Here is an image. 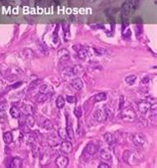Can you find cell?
<instances>
[{"instance_id":"obj_36","label":"cell","mask_w":157,"mask_h":168,"mask_svg":"<svg viewBox=\"0 0 157 168\" xmlns=\"http://www.w3.org/2000/svg\"><path fill=\"white\" fill-rule=\"evenodd\" d=\"M38 48L40 49L41 50V52L43 53V54H45V55H47L48 54V49H47V47L45 46V44H38Z\"/></svg>"},{"instance_id":"obj_42","label":"cell","mask_w":157,"mask_h":168,"mask_svg":"<svg viewBox=\"0 0 157 168\" xmlns=\"http://www.w3.org/2000/svg\"><path fill=\"white\" fill-rule=\"evenodd\" d=\"M94 51H95V54L98 55H104L107 51L103 50V49H100V48H94Z\"/></svg>"},{"instance_id":"obj_33","label":"cell","mask_w":157,"mask_h":168,"mask_svg":"<svg viewBox=\"0 0 157 168\" xmlns=\"http://www.w3.org/2000/svg\"><path fill=\"white\" fill-rule=\"evenodd\" d=\"M39 154H40V149H39V147L37 145H34L32 147V156L35 158V157H37Z\"/></svg>"},{"instance_id":"obj_39","label":"cell","mask_w":157,"mask_h":168,"mask_svg":"<svg viewBox=\"0 0 157 168\" xmlns=\"http://www.w3.org/2000/svg\"><path fill=\"white\" fill-rule=\"evenodd\" d=\"M66 100H67L69 104H76V96H73V95H68L66 98Z\"/></svg>"},{"instance_id":"obj_2","label":"cell","mask_w":157,"mask_h":168,"mask_svg":"<svg viewBox=\"0 0 157 168\" xmlns=\"http://www.w3.org/2000/svg\"><path fill=\"white\" fill-rule=\"evenodd\" d=\"M108 116H110V111L108 109V106H103V109H97L94 114V118L99 123L107 120Z\"/></svg>"},{"instance_id":"obj_1","label":"cell","mask_w":157,"mask_h":168,"mask_svg":"<svg viewBox=\"0 0 157 168\" xmlns=\"http://www.w3.org/2000/svg\"><path fill=\"white\" fill-rule=\"evenodd\" d=\"M139 0H126L125 2L122 4L121 7V12H122V17L126 18L129 16L130 13L138 8Z\"/></svg>"},{"instance_id":"obj_32","label":"cell","mask_w":157,"mask_h":168,"mask_svg":"<svg viewBox=\"0 0 157 168\" xmlns=\"http://www.w3.org/2000/svg\"><path fill=\"white\" fill-rule=\"evenodd\" d=\"M22 109H23V113H24V114L25 115H28V114H32V108L31 106H29V105H23V108H22Z\"/></svg>"},{"instance_id":"obj_17","label":"cell","mask_w":157,"mask_h":168,"mask_svg":"<svg viewBox=\"0 0 157 168\" xmlns=\"http://www.w3.org/2000/svg\"><path fill=\"white\" fill-rule=\"evenodd\" d=\"M47 139H48V142H49V145L52 146V147H55V146H57L59 144V139L57 137L53 135V134H50L47 136Z\"/></svg>"},{"instance_id":"obj_23","label":"cell","mask_w":157,"mask_h":168,"mask_svg":"<svg viewBox=\"0 0 157 168\" xmlns=\"http://www.w3.org/2000/svg\"><path fill=\"white\" fill-rule=\"evenodd\" d=\"M84 72V67L81 65H76L72 68V74L73 75H80Z\"/></svg>"},{"instance_id":"obj_27","label":"cell","mask_w":157,"mask_h":168,"mask_svg":"<svg viewBox=\"0 0 157 168\" xmlns=\"http://www.w3.org/2000/svg\"><path fill=\"white\" fill-rule=\"evenodd\" d=\"M59 56H60V58L63 60V61H68V60L70 59V55L68 53L67 50H61L59 52Z\"/></svg>"},{"instance_id":"obj_20","label":"cell","mask_w":157,"mask_h":168,"mask_svg":"<svg viewBox=\"0 0 157 168\" xmlns=\"http://www.w3.org/2000/svg\"><path fill=\"white\" fill-rule=\"evenodd\" d=\"M37 103L39 104H44L47 100H49V96H48V94H43V93H40L39 95L36 96Z\"/></svg>"},{"instance_id":"obj_18","label":"cell","mask_w":157,"mask_h":168,"mask_svg":"<svg viewBox=\"0 0 157 168\" xmlns=\"http://www.w3.org/2000/svg\"><path fill=\"white\" fill-rule=\"evenodd\" d=\"M78 53V57L81 60H85L88 56H89V52H88V49L85 48V47H82L79 51H77Z\"/></svg>"},{"instance_id":"obj_8","label":"cell","mask_w":157,"mask_h":168,"mask_svg":"<svg viewBox=\"0 0 157 168\" xmlns=\"http://www.w3.org/2000/svg\"><path fill=\"white\" fill-rule=\"evenodd\" d=\"M99 157L104 161H109L112 158V151L108 148H102L99 150Z\"/></svg>"},{"instance_id":"obj_34","label":"cell","mask_w":157,"mask_h":168,"mask_svg":"<svg viewBox=\"0 0 157 168\" xmlns=\"http://www.w3.org/2000/svg\"><path fill=\"white\" fill-rule=\"evenodd\" d=\"M74 114H75V115H76L78 118H82V115H83V110H82L81 106H77L76 109H74Z\"/></svg>"},{"instance_id":"obj_38","label":"cell","mask_w":157,"mask_h":168,"mask_svg":"<svg viewBox=\"0 0 157 168\" xmlns=\"http://www.w3.org/2000/svg\"><path fill=\"white\" fill-rule=\"evenodd\" d=\"M21 128V131H22L23 134H26V133H30V128L28 126L27 124H24L22 126H20Z\"/></svg>"},{"instance_id":"obj_6","label":"cell","mask_w":157,"mask_h":168,"mask_svg":"<svg viewBox=\"0 0 157 168\" xmlns=\"http://www.w3.org/2000/svg\"><path fill=\"white\" fill-rule=\"evenodd\" d=\"M69 164V158L65 155H60L56 159V165L59 168H66Z\"/></svg>"},{"instance_id":"obj_24","label":"cell","mask_w":157,"mask_h":168,"mask_svg":"<svg viewBox=\"0 0 157 168\" xmlns=\"http://www.w3.org/2000/svg\"><path fill=\"white\" fill-rule=\"evenodd\" d=\"M25 123H26L29 127L34 126V124H35V118H34V116H33L32 114H28V115H26Z\"/></svg>"},{"instance_id":"obj_5","label":"cell","mask_w":157,"mask_h":168,"mask_svg":"<svg viewBox=\"0 0 157 168\" xmlns=\"http://www.w3.org/2000/svg\"><path fill=\"white\" fill-rule=\"evenodd\" d=\"M73 144L72 142L68 140H64L62 143H61V151L65 153V154H70L73 151Z\"/></svg>"},{"instance_id":"obj_26","label":"cell","mask_w":157,"mask_h":168,"mask_svg":"<svg viewBox=\"0 0 157 168\" xmlns=\"http://www.w3.org/2000/svg\"><path fill=\"white\" fill-rule=\"evenodd\" d=\"M23 55H24V57L28 60H32L34 58V53H33V51L31 49H24L23 51Z\"/></svg>"},{"instance_id":"obj_35","label":"cell","mask_w":157,"mask_h":168,"mask_svg":"<svg viewBox=\"0 0 157 168\" xmlns=\"http://www.w3.org/2000/svg\"><path fill=\"white\" fill-rule=\"evenodd\" d=\"M7 120V115L5 114L4 110H0V123H3Z\"/></svg>"},{"instance_id":"obj_25","label":"cell","mask_w":157,"mask_h":168,"mask_svg":"<svg viewBox=\"0 0 157 168\" xmlns=\"http://www.w3.org/2000/svg\"><path fill=\"white\" fill-rule=\"evenodd\" d=\"M42 126L44 127L45 129H47V130H52L53 129V123H52V121L50 120V119H44V121L42 123Z\"/></svg>"},{"instance_id":"obj_3","label":"cell","mask_w":157,"mask_h":168,"mask_svg":"<svg viewBox=\"0 0 157 168\" xmlns=\"http://www.w3.org/2000/svg\"><path fill=\"white\" fill-rule=\"evenodd\" d=\"M120 118L124 121L132 123V121H134L135 118H136V114H135V111L131 108H125V109L123 108V109H121Z\"/></svg>"},{"instance_id":"obj_30","label":"cell","mask_w":157,"mask_h":168,"mask_svg":"<svg viewBox=\"0 0 157 168\" xmlns=\"http://www.w3.org/2000/svg\"><path fill=\"white\" fill-rule=\"evenodd\" d=\"M58 134L59 136L61 137L62 139H64V140H67L68 138V134H67V131H66V129H64V128H60L58 130Z\"/></svg>"},{"instance_id":"obj_4","label":"cell","mask_w":157,"mask_h":168,"mask_svg":"<svg viewBox=\"0 0 157 168\" xmlns=\"http://www.w3.org/2000/svg\"><path fill=\"white\" fill-rule=\"evenodd\" d=\"M132 141H133L134 145H136L137 147H143V146L146 144V137L144 136L143 134L137 133V134H134V135H133Z\"/></svg>"},{"instance_id":"obj_11","label":"cell","mask_w":157,"mask_h":168,"mask_svg":"<svg viewBox=\"0 0 157 168\" xmlns=\"http://www.w3.org/2000/svg\"><path fill=\"white\" fill-rule=\"evenodd\" d=\"M66 131H67L68 137L70 139H73L75 134H74V129H73V125H72V121L69 118V115H67V126H66Z\"/></svg>"},{"instance_id":"obj_31","label":"cell","mask_w":157,"mask_h":168,"mask_svg":"<svg viewBox=\"0 0 157 168\" xmlns=\"http://www.w3.org/2000/svg\"><path fill=\"white\" fill-rule=\"evenodd\" d=\"M40 93H43V94H48L50 93L51 91V88H50L48 85H46V84H43V85H41L40 86Z\"/></svg>"},{"instance_id":"obj_40","label":"cell","mask_w":157,"mask_h":168,"mask_svg":"<svg viewBox=\"0 0 157 168\" xmlns=\"http://www.w3.org/2000/svg\"><path fill=\"white\" fill-rule=\"evenodd\" d=\"M38 83H41L40 80H36V81H33V82L30 84V86H29V90H32V89H35L39 84Z\"/></svg>"},{"instance_id":"obj_15","label":"cell","mask_w":157,"mask_h":168,"mask_svg":"<svg viewBox=\"0 0 157 168\" xmlns=\"http://www.w3.org/2000/svg\"><path fill=\"white\" fill-rule=\"evenodd\" d=\"M9 111H10V114L12 115L13 118H18L19 116H20V114H22L20 109H19L18 106H16V105H12V106L10 108Z\"/></svg>"},{"instance_id":"obj_28","label":"cell","mask_w":157,"mask_h":168,"mask_svg":"<svg viewBox=\"0 0 157 168\" xmlns=\"http://www.w3.org/2000/svg\"><path fill=\"white\" fill-rule=\"evenodd\" d=\"M135 81H136V76H135V75H129V76H127V77L125 78L126 84H128L130 86H132L135 83Z\"/></svg>"},{"instance_id":"obj_37","label":"cell","mask_w":157,"mask_h":168,"mask_svg":"<svg viewBox=\"0 0 157 168\" xmlns=\"http://www.w3.org/2000/svg\"><path fill=\"white\" fill-rule=\"evenodd\" d=\"M8 109V103L5 100H1L0 101V110H6Z\"/></svg>"},{"instance_id":"obj_9","label":"cell","mask_w":157,"mask_h":168,"mask_svg":"<svg viewBox=\"0 0 157 168\" xmlns=\"http://www.w3.org/2000/svg\"><path fill=\"white\" fill-rule=\"evenodd\" d=\"M103 139L104 141L109 144V145H113V144H115L117 143V137L114 134H112L110 132H107V133H104V135H103Z\"/></svg>"},{"instance_id":"obj_16","label":"cell","mask_w":157,"mask_h":168,"mask_svg":"<svg viewBox=\"0 0 157 168\" xmlns=\"http://www.w3.org/2000/svg\"><path fill=\"white\" fill-rule=\"evenodd\" d=\"M50 163V153L48 151H45L43 154L41 155L40 164L41 165H47Z\"/></svg>"},{"instance_id":"obj_10","label":"cell","mask_w":157,"mask_h":168,"mask_svg":"<svg viewBox=\"0 0 157 168\" xmlns=\"http://www.w3.org/2000/svg\"><path fill=\"white\" fill-rule=\"evenodd\" d=\"M85 152H87V153L89 155H90V156H93V155H94L98 152V146L95 145L94 143H93V142H90V143H88L87 146H85Z\"/></svg>"},{"instance_id":"obj_7","label":"cell","mask_w":157,"mask_h":168,"mask_svg":"<svg viewBox=\"0 0 157 168\" xmlns=\"http://www.w3.org/2000/svg\"><path fill=\"white\" fill-rule=\"evenodd\" d=\"M150 106H151V105L148 101H146V100H141V101L137 103V108H138V110L141 114L148 113L149 109H150Z\"/></svg>"},{"instance_id":"obj_22","label":"cell","mask_w":157,"mask_h":168,"mask_svg":"<svg viewBox=\"0 0 157 168\" xmlns=\"http://www.w3.org/2000/svg\"><path fill=\"white\" fill-rule=\"evenodd\" d=\"M65 101H66V100L64 99L62 95H58L57 99H56V106L58 109H63L64 106H65Z\"/></svg>"},{"instance_id":"obj_43","label":"cell","mask_w":157,"mask_h":168,"mask_svg":"<svg viewBox=\"0 0 157 168\" xmlns=\"http://www.w3.org/2000/svg\"><path fill=\"white\" fill-rule=\"evenodd\" d=\"M22 84H23L22 82H17V83H15L14 85H12V86H11V88H12V89H17V88H19V86H22Z\"/></svg>"},{"instance_id":"obj_19","label":"cell","mask_w":157,"mask_h":168,"mask_svg":"<svg viewBox=\"0 0 157 168\" xmlns=\"http://www.w3.org/2000/svg\"><path fill=\"white\" fill-rule=\"evenodd\" d=\"M3 140H4L5 144H7V145L11 144L12 141H13V135H12V133L10 131L5 132L4 134H3Z\"/></svg>"},{"instance_id":"obj_13","label":"cell","mask_w":157,"mask_h":168,"mask_svg":"<svg viewBox=\"0 0 157 168\" xmlns=\"http://www.w3.org/2000/svg\"><path fill=\"white\" fill-rule=\"evenodd\" d=\"M72 86L75 90H77V91H80L84 86V82L82 81L80 78H77V79L72 81Z\"/></svg>"},{"instance_id":"obj_44","label":"cell","mask_w":157,"mask_h":168,"mask_svg":"<svg viewBox=\"0 0 157 168\" xmlns=\"http://www.w3.org/2000/svg\"><path fill=\"white\" fill-rule=\"evenodd\" d=\"M123 104H124V98L123 96H121L120 98V100H119V109H122L124 106H123Z\"/></svg>"},{"instance_id":"obj_12","label":"cell","mask_w":157,"mask_h":168,"mask_svg":"<svg viewBox=\"0 0 157 168\" xmlns=\"http://www.w3.org/2000/svg\"><path fill=\"white\" fill-rule=\"evenodd\" d=\"M24 139H25V142H26L27 145L31 146V147L36 145V137L31 133H26L25 136H24Z\"/></svg>"},{"instance_id":"obj_47","label":"cell","mask_w":157,"mask_h":168,"mask_svg":"<svg viewBox=\"0 0 157 168\" xmlns=\"http://www.w3.org/2000/svg\"><path fill=\"white\" fill-rule=\"evenodd\" d=\"M140 121H142V123H143V118H142V116H141V118H140ZM147 120H146V119H145V118H144V125H145V126H146V125H147Z\"/></svg>"},{"instance_id":"obj_46","label":"cell","mask_w":157,"mask_h":168,"mask_svg":"<svg viewBox=\"0 0 157 168\" xmlns=\"http://www.w3.org/2000/svg\"><path fill=\"white\" fill-rule=\"evenodd\" d=\"M148 81H149V78H148L147 76H145V79L142 78V83H143V84H147Z\"/></svg>"},{"instance_id":"obj_45","label":"cell","mask_w":157,"mask_h":168,"mask_svg":"<svg viewBox=\"0 0 157 168\" xmlns=\"http://www.w3.org/2000/svg\"><path fill=\"white\" fill-rule=\"evenodd\" d=\"M109 167H110V166L107 163H100L99 165V168H109Z\"/></svg>"},{"instance_id":"obj_41","label":"cell","mask_w":157,"mask_h":168,"mask_svg":"<svg viewBox=\"0 0 157 168\" xmlns=\"http://www.w3.org/2000/svg\"><path fill=\"white\" fill-rule=\"evenodd\" d=\"M146 101H148L150 105H154V104H156V100H155V98H152V96H147L146 98Z\"/></svg>"},{"instance_id":"obj_14","label":"cell","mask_w":157,"mask_h":168,"mask_svg":"<svg viewBox=\"0 0 157 168\" xmlns=\"http://www.w3.org/2000/svg\"><path fill=\"white\" fill-rule=\"evenodd\" d=\"M10 166L12 168H21L23 166V160L20 157H14L11 161Z\"/></svg>"},{"instance_id":"obj_21","label":"cell","mask_w":157,"mask_h":168,"mask_svg":"<svg viewBox=\"0 0 157 168\" xmlns=\"http://www.w3.org/2000/svg\"><path fill=\"white\" fill-rule=\"evenodd\" d=\"M131 156H132V152L130 151V150L126 149L123 151V153H122V160L125 162V163H129L130 161V158H131Z\"/></svg>"},{"instance_id":"obj_29","label":"cell","mask_w":157,"mask_h":168,"mask_svg":"<svg viewBox=\"0 0 157 168\" xmlns=\"http://www.w3.org/2000/svg\"><path fill=\"white\" fill-rule=\"evenodd\" d=\"M94 100H97V101H103V100H107V94H105V93H99V94L95 95Z\"/></svg>"}]
</instances>
